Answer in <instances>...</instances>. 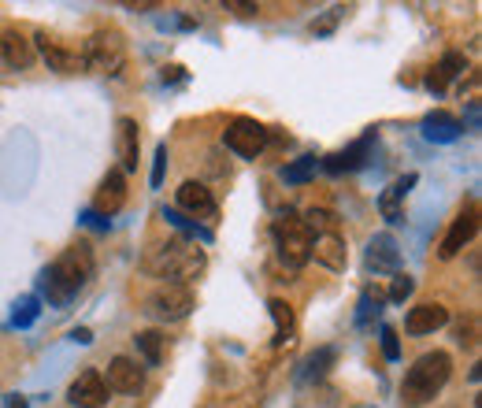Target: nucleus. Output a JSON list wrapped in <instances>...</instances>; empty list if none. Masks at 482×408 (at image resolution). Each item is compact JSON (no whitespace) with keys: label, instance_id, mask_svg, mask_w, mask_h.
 Wrapping results in <instances>:
<instances>
[{"label":"nucleus","instance_id":"nucleus-12","mask_svg":"<svg viewBox=\"0 0 482 408\" xmlns=\"http://www.w3.org/2000/svg\"><path fill=\"white\" fill-rule=\"evenodd\" d=\"M104 386H108V393L111 390L115 393H138L145 386V372L138 367V360H130V356H111Z\"/></svg>","mask_w":482,"mask_h":408},{"label":"nucleus","instance_id":"nucleus-36","mask_svg":"<svg viewBox=\"0 0 482 408\" xmlns=\"http://www.w3.org/2000/svg\"><path fill=\"white\" fill-rule=\"evenodd\" d=\"M227 8H234V12H241V15H253V12H260V5H241V0H230Z\"/></svg>","mask_w":482,"mask_h":408},{"label":"nucleus","instance_id":"nucleus-18","mask_svg":"<svg viewBox=\"0 0 482 408\" xmlns=\"http://www.w3.org/2000/svg\"><path fill=\"white\" fill-rule=\"evenodd\" d=\"M34 56H37V49H34V41L26 34H19V30L0 34V60H5L12 71H26L34 63Z\"/></svg>","mask_w":482,"mask_h":408},{"label":"nucleus","instance_id":"nucleus-38","mask_svg":"<svg viewBox=\"0 0 482 408\" xmlns=\"http://www.w3.org/2000/svg\"><path fill=\"white\" fill-rule=\"evenodd\" d=\"M356 408H375V404H356Z\"/></svg>","mask_w":482,"mask_h":408},{"label":"nucleus","instance_id":"nucleus-31","mask_svg":"<svg viewBox=\"0 0 482 408\" xmlns=\"http://www.w3.org/2000/svg\"><path fill=\"white\" fill-rule=\"evenodd\" d=\"M37 319V297H23L15 305V326H30Z\"/></svg>","mask_w":482,"mask_h":408},{"label":"nucleus","instance_id":"nucleus-13","mask_svg":"<svg viewBox=\"0 0 482 408\" xmlns=\"http://www.w3.org/2000/svg\"><path fill=\"white\" fill-rule=\"evenodd\" d=\"M123 204H127V175L108 171L97 186V197H93V216H115Z\"/></svg>","mask_w":482,"mask_h":408},{"label":"nucleus","instance_id":"nucleus-25","mask_svg":"<svg viewBox=\"0 0 482 408\" xmlns=\"http://www.w3.org/2000/svg\"><path fill=\"white\" fill-rule=\"evenodd\" d=\"M134 345H138V353L145 356L149 367H156L159 360H164V353H168V338L159 335V331H141V335H134Z\"/></svg>","mask_w":482,"mask_h":408},{"label":"nucleus","instance_id":"nucleus-3","mask_svg":"<svg viewBox=\"0 0 482 408\" xmlns=\"http://www.w3.org/2000/svg\"><path fill=\"white\" fill-rule=\"evenodd\" d=\"M449 375H453L449 353H441V349L423 353V356L409 367V372H405V383H400V401H405V408H423V404H430L441 390H446Z\"/></svg>","mask_w":482,"mask_h":408},{"label":"nucleus","instance_id":"nucleus-37","mask_svg":"<svg viewBox=\"0 0 482 408\" xmlns=\"http://www.w3.org/2000/svg\"><path fill=\"white\" fill-rule=\"evenodd\" d=\"M8 408H26V401L23 397H8Z\"/></svg>","mask_w":482,"mask_h":408},{"label":"nucleus","instance_id":"nucleus-11","mask_svg":"<svg viewBox=\"0 0 482 408\" xmlns=\"http://www.w3.org/2000/svg\"><path fill=\"white\" fill-rule=\"evenodd\" d=\"M175 204L182 212H189V216H200V219H212L219 209H216V197H212V189L205 186V182H182L178 189H175Z\"/></svg>","mask_w":482,"mask_h":408},{"label":"nucleus","instance_id":"nucleus-28","mask_svg":"<svg viewBox=\"0 0 482 408\" xmlns=\"http://www.w3.org/2000/svg\"><path fill=\"white\" fill-rule=\"evenodd\" d=\"M315 168H319V160H315V156H301V160L286 163V168H283V179H286L290 186H304V182L315 175Z\"/></svg>","mask_w":482,"mask_h":408},{"label":"nucleus","instance_id":"nucleus-32","mask_svg":"<svg viewBox=\"0 0 482 408\" xmlns=\"http://www.w3.org/2000/svg\"><path fill=\"white\" fill-rule=\"evenodd\" d=\"M338 19H345V8H342V5H338V8H331V12H327V19L312 23V34H331V30L338 26Z\"/></svg>","mask_w":482,"mask_h":408},{"label":"nucleus","instance_id":"nucleus-6","mask_svg":"<svg viewBox=\"0 0 482 408\" xmlns=\"http://www.w3.org/2000/svg\"><path fill=\"white\" fill-rule=\"evenodd\" d=\"M193 290L189 286H178V282H159L156 290L145 297V316L149 319H159V323H178L193 312Z\"/></svg>","mask_w":482,"mask_h":408},{"label":"nucleus","instance_id":"nucleus-23","mask_svg":"<svg viewBox=\"0 0 482 408\" xmlns=\"http://www.w3.org/2000/svg\"><path fill=\"white\" fill-rule=\"evenodd\" d=\"M267 312H271V319H275V345L294 342V331H297L294 308H290L283 297H271V301H267Z\"/></svg>","mask_w":482,"mask_h":408},{"label":"nucleus","instance_id":"nucleus-16","mask_svg":"<svg viewBox=\"0 0 482 408\" xmlns=\"http://www.w3.org/2000/svg\"><path fill=\"white\" fill-rule=\"evenodd\" d=\"M419 182V175H400V179H393L386 189H382V197H379V212H382V219L386 223H400L405 219V197L412 193V186Z\"/></svg>","mask_w":482,"mask_h":408},{"label":"nucleus","instance_id":"nucleus-14","mask_svg":"<svg viewBox=\"0 0 482 408\" xmlns=\"http://www.w3.org/2000/svg\"><path fill=\"white\" fill-rule=\"evenodd\" d=\"M34 49H42V56H45L49 71H60V74H78V71H86L82 53L63 49L60 41H49L45 34H37V37H34Z\"/></svg>","mask_w":482,"mask_h":408},{"label":"nucleus","instance_id":"nucleus-35","mask_svg":"<svg viewBox=\"0 0 482 408\" xmlns=\"http://www.w3.org/2000/svg\"><path fill=\"white\" fill-rule=\"evenodd\" d=\"M468 131H478V101L468 104Z\"/></svg>","mask_w":482,"mask_h":408},{"label":"nucleus","instance_id":"nucleus-34","mask_svg":"<svg viewBox=\"0 0 482 408\" xmlns=\"http://www.w3.org/2000/svg\"><path fill=\"white\" fill-rule=\"evenodd\" d=\"M71 338H74L78 345H90V342H93V331H90V326H74Z\"/></svg>","mask_w":482,"mask_h":408},{"label":"nucleus","instance_id":"nucleus-20","mask_svg":"<svg viewBox=\"0 0 482 408\" xmlns=\"http://www.w3.org/2000/svg\"><path fill=\"white\" fill-rule=\"evenodd\" d=\"M312 260H315V264H323L327 271H345V264H349L345 238H342V234L312 238Z\"/></svg>","mask_w":482,"mask_h":408},{"label":"nucleus","instance_id":"nucleus-33","mask_svg":"<svg viewBox=\"0 0 482 408\" xmlns=\"http://www.w3.org/2000/svg\"><path fill=\"white\" fill-rule=\"evenodd\" d=\"M382 353H386V360H400V342H397L393 326H382Z\"/></svg>","mask_w":482,"mask_h":408},{"label":"nucleus","instance_id":"nucleus-15","mask_svg":"<svg viewBox=\"0 0 482 408\" xmlns=\"http://www.w3.org/2000/svg\"><path fill=\"white\" fill-rule=\"evenodd\" d=\"M364 264H368V271H375V275H397V267H400L397 238H393V234H375V238L368 241Z\"/></svg>","mask_w":482,"mask_h":408},{"label":"nucleus","instance_id":"nucleus-27","mask_svg":"<svg viewBox=\"0 0 482 408\" xmlns=\"http://www.w3.org/2000/svg\"><path fill=\"white\" fill-rule=\"evenodd\" d=\"M379 312H382V297L379 294H371V290L360 294V312H356V326H360V331H371V323L379 319Z\"/></svg>","mask_w":482,"mask_h":408},{"label":"nucleus","instance_id":"nucleus-30","mask_svg":"<svg viewBox=\"0 0 482 408\" xmlns=\"http://www.w3.org/2000/svg\"><path fill=\"white\" fill-rule=\"evenodd\" d=\"M164 175H168V145H156V156H152V175H149L152 189L164 186Z\"/></svg>","mask_w":482,"mask_h":408},{"label":"nucleus","instance_id":"nucleus-2","mask_svg":"<svg viewBox=\"0 0 482 408\" xmlns=\"http://www.w3.org/2000/svg\"><path fill=\"white\" fill-rule=\"evenodd\" d=\"M205 264H208L205 249H197V245H189L186 238H171L164 245H152L141 260L145 275L164 278V282H178V286H189V278H197L205 271Z\"/></svg>","mask_w":482,"mask_h":408},{"label":"nucleus","instance_id":"nucleus-24","mask_svg":"<svg viewBox=\"0 0 482 408\" xmlns=\"http://www.w3.org/2000/svg\"><path fill=\"white\" fill-rule=\"evenodd\" d=\"M334 360H338V349H334V345L315 349V353L301 364V383H319V379H327V372L334 367Z\"/></svg>","mask_w":482,"mask_h":408},{"label":"nucleus","instance_id":"nucleus-26","mask_svg":"<svg viewBox=\"0 0 482 408\" xmlns=\"http://www.w3.org/2000/svg\"><path fill=\"white\" fill-rule=\"evenodd\" d=\"M301 223H304V230H308L312 238H323V234H338V216H334L331 209H308Z\"/></svg>","mask_w":482,"mask_h":408},{"label":"nucleus","instance_id":"nucleus-8","mask_svg":"<svg viewBox=\"0 0 482 408\" xmlns=\"http://www.w3.org/2000/svg\"><path fill=\"white\" fill-rule=\"evenodd\" d=\"M115 156H119V171H123V175L138 171L141 134H138V119H130V115H119L115 119Z\"/></svg>","mask_w":482,"mask_h":408},{"label":"nucleus","instance_id":"nucleus-21","mask_svg":"<svg viewBox=\"0 0 482 408\" xmlns=\"http://www.w3.org/2000/svg\"><path fill=\"white\" fill-rule=\"evenodd\" d=\"M371 141H375V134H364L360 141H352L349 149H342V152L327 156V160H323V168H327L331 175H342V171H356V168H364V160H368V152H371Z\"/></svg>","mask_w":482,"mask_h":408},{"label":"nucleus","instance_id":"nucleus-5","mask_svg":"<svg viewBox=\"0 0 482 408\" xmlns=\"http://www.w3.org/2000/svg\"><path fill=\"white\" fill-rule=\"evenodd\" d=\"M82 60H86V67H90V71L115 78L119 71H123V63H127V45H123V34H119V30H111V26H108V30H97V34H90Z\"/></svg>","mask_w":482,"mask_h":408},{"label":"nucleus","instance_id":"nucleus-9","mask_svg":"<svg viewBox=\"0 0 482 408\" xmlns=\"http://www.w3.org/2000/svg\"><path fill=\"white\" fill-rule=\"evenodd\" d=\"M475 230H478V209H475V204H468V209L449 223L446 238H441V245H438V257H441V260L460 257V253H464V245L475 238Z\"/></svg>","mask_w":482,"mask_h":408},{"label":"nucleus","instance_id":"nucleus-10","mask_svg":"<svg viewBox=\"0 0 482 408\" xmlns=\"http://www.w3.org/2000/svg\"><path fill=\"white\" fill-rule=\"evenodd\" d=\"M67 401L74 408H104L108 404V386H104V375L97 372V367H90V372H82L71 390H67Z\"/></svg>","mask_w":482,"mask_h":408},{"label":"nucleus","instance_id":"nucleus-4","mask_svg":"<svg viewBox=\"0 0 482 408\" xmlns=\"http://www.w3.org/2000/svg\"><path fill=\"white\" fill-rule=\"evenodd\" d=\"M271 238H275V253L290 271H301L312 260V234L304 230L301 219L294 216H278L271 223Z\"/></svg>","mask_w":482,"mask_h":408},{"label":"nucleus","instance_id":"nucleus-1","mask_svg":"<svg viewBox=\"0 0 482 408\" xmlns=\"http://www.w3.org/2000/svg\"><path fill=\"white\" fill-rule=\"evenodd\" d=\"M93 271H97L93 249L86 241H78L42 271V294L49 297V305H67L71 297L82 294V286L93 278Z\"/></svg>","mask_w":482,"mask_h":408},{"label":"nucleus","instance_id":"nucleus-19","mask_svg":"<svg viewBox=\"0 0 482 408\" xmlns=\"http://www.w3.org/2000/svg\"><path fill=\"white\" fill-rule=\"evenodd\" d=\"M460 134H464V122H460L453 112L438 108V112L423 115V138H427V141H434V145H449V141H457Z\"/></svg>","mask_w":482,"mask_h":408},{"label":"nucleus","instance_id":"nucleus-7","mask_svg":"<svg viewBox=\"0 0 482 408\" xmlns=\"http://www.w3.org/2000/svg\"><path fill=\"white\" fill-rule=\"evenodd\" d=\"M271 131L267 127H260L256 119H246V115H237V119H230V127L223 131V145L230 149V152H237L241 160H256L264 149H267V138Z\"/></svg>","mask_w":482,"mask_h":408},{"label":"nucleus","instance_id":"nucleus-29","mask_svg":"<svg viewBox=\"0 0 482 408\" xmlns=\"http://www.w3.org/2000/svg\"><path fill=\"white\" fill-rule=\"evenodd\" d=\"M412 290H416V278L412 275H393V282H390V301L393 305H405L409 297H412Z\"/></svg>","mask_w":482,"mask_h":408},{"label":"nucleus","instance_id":"nucleus-17","mask_svg":"<svg viewBox=\"0 0 482 408\" xmlns=\"http://www.w3.org/2000/svg\"><path fill=\"white\" fill-rule=\"evenodd\" d=\"M449 323V308L441 305V301H423L416 308H409L405 316V331L409 335H434L438 326H446Z\"/></svg>","mask_w":482,"mask_h":408},{"label":"nucleus","instance_id":"nucleus-22","mask_svg":"<svg viewBox=\"0 0 482 408\" xmlns=\"http://www.w3.org/2000/svg\"><path fill=\"white\" fill-rule=\"evenodd\" d=\"M464 71H468V56L464 53H446L434 63V71L427 74V90L430 93H446V86H449L453 78H460Z\"/></svg>","mask_w":482,"mask_h":408}]
</instances>
